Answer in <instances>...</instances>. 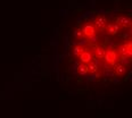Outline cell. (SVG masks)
I'll return each mask as SVG.
<instances>
[{
	"label": "cell",
	"instance_id": "1",
	"mask_svg": "<svg viewBox=\"0 0 132 118\" xmlns=\"http://www.w3.org/2000/svg\"><path fill=\"white\" fill-rule=\"evenodd\" d=\"M96 32H97V30H96L95 25H92V24H86L83 26V29H82V33L88 39H93L96 37Z\"/></svg>",
	"mask_w": 132,
	"mask_h": 118
},
{
	"label": "cell",
	"instance_id": "2",
	"mask_svg": "<svg viewBox=\"0 0 132 118\" xmlns=\"http://www.w3.org/2000/svg\"><path fill=\"white\" fill-rule=\"evenodd\" d=\"M104 59H105V61L108 62V64L115 65V62L117 61V53L115 52L114 50H108V51H106L105 56H104Z\"/></svg>",
	"mask_w": 132,
	"mask_h": 118
},
{
	"label": "cell",
	"instance_id": "3",
	"mask_svg": "<svg viewBox=\"0 0 132 118\" xmlns=\"http://www.w3.org/2000/svg\"><path fill=\"white\" fill-rule=\"evenodd\" d=\"M93 25L97 30H100V31H103L104 29L106 27V18L104 17V16L99 15L96 17L95 22H93Z\"/></svg>",
	"mask_w": 132,
	"mask_h": 118
},
{
	"label": "cell",
	"instance_id": "4",
	"mask_svg": "<svg viewBox=\"0 0 132 118\" xmlns=\"http://www.w3.org/2000/svg\"><path fill=\"white\" fill-rule=\"evenodd\" d=\"M115 24H117L120 27H129L131 25V20L124 16H117L116 20H115Z\"/></svg>",
	"mask_w": 132,
	"mask_h": 118
},
{
	"label": "cell",
	"instance_id": "5",
	"mask_svg": "<svg viewBox=\"0 0 132 118\" xmlns=\"http://www.w3.org/2000/svg\"><path fill=\"white\" fill-rule=\"evenodd\" d=\"M105 29H106V33L108 35H115L120 32L121 27L115 23H109V24H107V26L105 27Z\"/></svg>",
	"mask_w": 132,
	"mask_h": 118
},
{
	"label": "cell",
	"instance_id": "6",
	"mask_svg": "<svg viewBox=\"0 0 132 118\" xmlns=\"http://www.w3.org/2000/svg\"><path fill=\"white\" fill-rule=\"evenodd\" d=\"M79 57H80V60H81L82 64H89V62L92 60V53L90 52V51H87V50H84Z\"/></svg>",
	"mask_w": 132,
	"mask_h": 118
},
{
	"label": "cell",
	"instance_id": "7",
	"mask_svg": "<svg viewBox=\"0 0 132 118\" xmlns=\"http://www.w3.org/2000/svg\"><path fill=\"white\" fill-rule=\"evenodd\" d=\"M87 67H88V73H96L98 70V61L91 60L89 64H87Z\"/></svg>",
	"mask_w": 132,
	"mask_h": 118
},
{
	"label": "cell",
	"instance_id": "8",
	"mask_svg": "<svg viewBox=\"0 0 132 118\" xmlns=\"http://www.w3.org/2000/svg\"><path fill=\"white\" fill-rule=\"evenodd\" d=\"M105 53H106V51L104 50V49L99 48V47H96V48H95V55H96V57H97V58H99V59L104 58Z\"/></svg>",
	"mask_w": 132,
	"mask_h": 118
},
{
	"label": "cell",
	"instance_id": "9",
	"mask_svg": "<svg viewBox=\"0 0 132 118\" xmlns=\"http://www.w3.org/2000/svg\"><path fill=\"white\" fill-rule=\"evenodd\" d=\"M78 73L80 74V75H86V74L88 73V67H87V65L80 64V65L78 66Z\"/></svg>",
	"mask_w": 132,
	"mask_h": 118
},
{
	"label": "cell",
	"instance_id": "10",
	"mask_svg": "<svg viewBox=\"0 0 132 118\" xmlns=\"http://www.w3.org/2000/svg\"><path fill=\"white\" fill-rule=\"evenodd\" d=\"M83 51H84V48L82 46H76L75 48H74V55H75V56H80Z\"/></svg>",
	"mask_w": 132,
	"mask_h": 118
},
{
	"label": "cell",
	"instance_id": "11",
	"mask_svg": "<svg viewBox=\"0 0 132 118\" xmlns=\"http://www.w3.org/2000/svg\"><path fill=\"white\" fill-rule=\"evenodd\" d=\"M115 70H116V73L119 74V75H121L122 73H124L125 67H124V66H119V67H116V69H115Z\"/></svg>",
	"mask_w": 132,
	"mask_h": 118
},
{
	"label": "cell",
	"instance_id": "12",
	"mask_svg": "<svg viewBox=\"0 0 132 118\" xmlns=\"http://www.w3.org/2000/svg\"><path fill=\"white\" fill-rule=\"evenodd\" d=\"M74 35H75L76 39H78V38H82V37H83V33H82V30H76V31L74 32Z\"/></svg>",
	"mask_w": 132,
	"mask_h": 118
},
{
	"label": "cell",
	"instance_id": "13",
	"mask_svg": "<svg viewBox=\"0 0 132 118\" xmlns=\"http://www.w3.org/2000/svg\"><path fill=\"white\" fill-rule=\"evenodd\" d=\"M130 31H131V33H132V23H131V25H130Z\"/></svg>",
	"mask_w": 132,
	"mask_h": 118
}]
</instances>
